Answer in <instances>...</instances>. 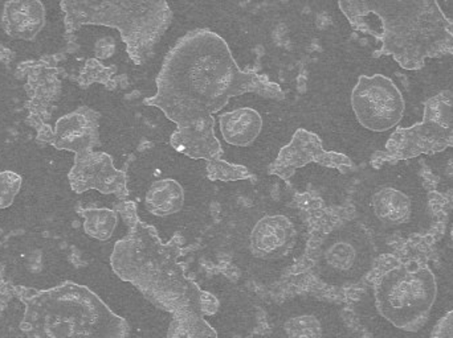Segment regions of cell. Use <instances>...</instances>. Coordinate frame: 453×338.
Wrapping results in <instances>:
<instances>
[{"label": "cell", "mask_w": 453, "mask_h": 338, "mask_svg": "<svg viewBox=\"0 0 453 338\" xmlns=\"http://www.w3.org/2000/svg\"><path fill=\"white\" fill-rule=\"evenodd\" d=\"M157 93L146 98L177 124L170 145L191 159H222L215 135L214 114L229 100L256 93L282 100L284 93L268 77L244 71L237 66L226 40L210 29H194L169 50L156 79Z\"/></svg>", "instance_id": "cell-1"}, {"label": "cell", "mask_w": 453, "mask_h": 338, "mask_svg": "<svg viewBox=\"0 0 453 338\" xmlns=\"http://www.w3.org/2000/svg\"><path fill=\"white\" fill-rule=\"evenodd\" d=\"M346 18L377 16L380 55L393 56L407 71H418L427 58L453 53L452 26L435 0H341Z\"/></svg>", "instance_id": "cell-2"}, {"label": "cell", "mask_w": 453, "mask_h": 338, "mask_svg": "<svg viewBox=\"0 0 453 338\" xmlns=\"http://www.w3.org/2000/svg\"><path fill=\"white\" fill-rule=\"evenodd\" d=\"M21 331L29 338H129L130 327L95 292L73 282L50 289H18Z\"/></svg>", "instance_id": "cell-3"}, {"label": "cell", "mask_w": 453, "mask_h": 338, "mask_svg": "<svg viewBox=\"0 0 453 338\" xmlns=\"http://www.w3.org/2000/svg\"><path fill=\"white\" fill-rule=\"evenodd\" d=\"M60 5L66 34L82 26L119 29L127 55L137 65L150 60L173 20L165 0H61Z\"/></svg>", "instance_id": "cell-4"}, {"label": "cell", "mask_w": 453, "mask_h": 338, "mask_svg": "<svg viewBox=\"0 0 453 338\" xmlns=\"http://www.w3.org/2000/svg\"><path fill=\"white\" fill-rule=\"evenodd\" d=\"M378 312L395 328L418 332L427 324L438 286L425 265L407 263L386 271L374 287Z\"/></svg>", "instance_id": "cell-5"}, {"label": "cell", "mask_w": 453, "mask_h": 338, "mask_svg": "<svg viewBox=\"0 0 453 338\" xmlns=\"http://www.w3.org/2000/svg\"><path fill=\"white\" fill-rule=\"evenodd\" d=\"M451 93L431 98L425 108L422 124L398 129L388 143V158L411 159L420 154L438 153L453 147V114Z\"/></svg>", "instance_id": "cell-6"}, {"label": "cell", "mask_w": 453, "mask_h": 338, "mask_svg": "<svg viewBox=\"0 0 453 338\" xmlns=\"http://www.w3.org/2000/svg\"><path fill=\"white\" fill-rule=\"evenodd\" d=\"M351 108L362 127L385 132L403 118L404 100L401 90L388 77L364 74L351 93Z\"/></svg>", "instance_id": "cell-7"}, {"label": "cell", "mask_w": 453, "mask_h": 338, "mask_svg": "<svg viewBox=\"0 0 453 338\" xmlns=\"http://www.w3.org/2000/svg\"><path fill=\"white\" fill-rule=\"evenodd\" d=\"M26 71V90L28 94V124H31L37 131V139L50 145L53 140L52 127L48 124L50 118V109L52 103L58 101L61 93V82L58 77V69L52 64L23 63L19 66V71Z\"/></svg>", "instance_id": "cell-8"}, {"label": "cell", "mask_w": 453, "mask_h": 338, "mask_svg": "<svg viewBox=\"0 0 453 338\" xmlns=\"http://www.w3.org/2000/svg\"><path fill=\"white\" fill-rule=\"evenodd\" d=\"M311 163L340 170L353 166L348 156L325 150L319 135L298 129L289 145L281 148L276 161L269 166L268 172L282 180H289L298 169Z\"/></svg>", "instance_id": "cell-9"}, {"label": "cell", "mask_w": 453, "mask_h": 338, "mask_svg": "<svg viewBox=\"0 0 453 338\" xmlns=\"http://www.w3.org/2000/svg\"><path fill=\"white\" fill-rule=\"evenodd\" d=\"M69 184L74 193L95 189L104 194H114L121 201H127V173L117 169L113 159L105 153L77 154L74 163L68 173Z\"/></svg>", "instance_id": "cell-10"}, {"label": "cell", "mask_w": 453, "mask_h": 338, "mask_svg": "<svg viewBox=\"0 0 453 338\" xmlns=\"http://www.w3.org/2000/svg\"><path fill=\"white\" fill-rule=\"evenodd\" d=\"M203 294L204 291L193 283L182 291L153 303L172 315L167 338H218L202 311Z\"/></svg>", "instance_id": "cell-11"}, {"label": "cell", "mask_w": 453, "mask_h": 338, "mask_svg": "<svg viewBox=\"0 0 453 338\" xmlns=\"http://www.w3.org/2000/svg\"><path fill=\"white\" fill-rule=\"evenodd\" d=\"M53 131L50 145L58 150L71 151L74 155L93 151L101 145L100 113L88 106H80L73 113L58 119Z\"/></svg>", "instance_id": "cell-12"}, {"label": "cell", "mask_w": 453, "mask_h": 338, "mask_svg": "<svg viewBox=\"0 0 453 338\" xmlns=\"http://www.w3.org/2000/svg\"><path fill=\"white\" fill-rule=\"evenodd\" d=\"M296 229L285 215L261 218L250 236V252L258 259H279L292 250Z\"/></svg>", "instance_id": "cell-13"}, {"label": "cell", "mask_w": 453, "mask_h": 338, "mask_svg": "<svg viewBox=\"0 0 453 338\" xmlns=\"http://www.w3.org/2000/svg\"><path fill=\"white\" fill-rule=\"evenodd\" d=\"M364 247L359 246L348 236H333L327 239L319 252V267L324 276L329 278L351 279L358 276L365 267Z\"/></svg>", "instance_id": "cell-14"}, {"label": "cell", "mask_w": 453, "mask_h": 338, "mask_svg": "<svg viewBox=\"0 0 453 338\" xmlns=\"http://www.w3.org/2000/svg\"><path fill=\"white\" fill-rule=\"evenodd\" d=\"M44 24L45 8L39 0H10L4 3L2 26L12 39L32 41Z\"/></svg>", "instance_id": "cell-15"}, {"label": "cell", "mask_w": 453, "mask_h": 338, "mask_svg": "<svg viewBox=\"0 0 453 338\" xmlns=\"http://www.w3.org/2000/svg\"><path fill=\"white\" fill-rule=\"evenodd\" d=\"M219 126L220 132L228 145L234 147H248L253 145L260 135L263 118L255 109L240 108L220 116Z\"/></svg>", "instance_id": "cell-16"}, {"label": "cell", "mask_w": 453, "mask_h": 338, "mask_svg": "<svg viewBox=\"0 0 453 338\" xmlns=\"http://www.w3.org/2000/svg\"><path fill=\"white\" fill-rule=\"evenodd\" d=\"M372 212L383 225L396 226L411 218L412 201L403 191L393 186H382L372 199Z\"/></svg>", "instance_id": "cell-17"}, {"label": "cell", "mask_w": 453, "mask_h": 338, "mask_svg": "<svg viewBox=\"0 0 453 338\" xmlns=\"http://www.w3.org/2000/svg\"><path fill=\"white\" fill-rule=\"evenodd\" d=\"M145 205L151 214L159 217L175 214L185 205V191L174 178H161L146 192Z\"/></svg>", "instance_id": "cell-18"}, {"label": "cell", "mask_w": 453, "mask_h": 338, "mask_svg": "<svg viewBox=\"0 0 453 338\" xmlns=\"http://www.w3.org/2000/svg\"><path fill=\"white\" fill-rule=\"evenodd\" d=\"M80 215L84 218V231L87 236L98 241H108L113 236L119 223V214L116 210L106 207H89L80 210Z\"/></svg>", "instance_id": "cell-19"}, {"label": "cell", "mask_w": 453, "mask_h": 338, "mask_svg": "<svg viewBox=\"0 0 453 338\" xmlns=\"http://www.w3.org/2000/svg\"><path fill=\"white\" fill-rule=\"evenodd\" d=\"M285 338H324L322 321L313 313L290 316L282 324Z\"/></svg>", "instance_id": "cell-20"}, {"label": "cell", "mask_w": 453, "mask_h": 338, "mask_svg": "<svg viewBox=\"0 0 453 338\" xmlns=\"http://www.w3.org/2000/svg\"><path fill=\"white\" fill-rule=\"evenodd\" d=\"M207 177L211 181L247 180L250 177V170L244 166L231 164L223 159L207 161Z\"/></svg>", "instance_id": "cell-21"}, {"label": "cell", "mask_w": 453, "mask_h": 338, "mask_svg": "<svg viewBox=\"0 0 453 338\" xmlns=\"http://www.w3.org/2000/svg\"><path fill=\"white\" fill-rule=\"evenodd\" d=\"M116 66H111V68H105L100 61L96 58H90L85 64L84 69L79 77V84L82 87L90 86L93 82H100V84L108 85L109 79H111L114 73H116Z\"/></svg>", "instance_id": "cell-22"}, {"label": "cell", "mask_w": 453, "mask_h": 338, "mask_svg": "<svg viewBox=\"0 0 453 338\" xmlns=\"http://www.w3.org/2000/svg\"><path fill=\"white\" fill-rule=\"evenodd\" d=\"M431 338H453V311L436 323L431 332Z\"/></svg>", "instance_id": "cell-23"}, {"label": "cell", "mask_w": 453, "mask_h": 338, "mask_svg": "<svg viewBox=\"0 0 453 338\" xmlns=\"http://www.w3.org/2000/svg\"><path fill=\"white\" fill-rule=\"evenodd\" d=\"M114 48H116V45H114L113 39L106 37V39L100 40V41H97V44H96V56H97L98 58L111 57V56L113 55Z\"/></svg>", "instance_id": "cell-24"}, {"label": "cell", "mask_w": 453, "mask_h": 338, "mask_svg": "<svg viewBox=\"0 0 453 338\" xmlns=\"http://www.w3.org/2000/svg\"><path fill=\"white\" fill-rule=\"evenodd\" d=\"M218 307H219V302L217 297L210 292L204 291L203 297H202V311H203L204 316L215 315Z\"/></svg>", "instance_id": "cell-25"}, {"label": "cell", "mask_w": 453, "mask_h": 338, "mask_svg": "<svg viewBox=\"0 0 453 338\" xmlns=\"http://www.w3.org/2000/svg\"><path fill=\"white\" fill-rule=\"evenodd\" d=\"M451 236H452V241H453V226H452Z\"/></svg>", "instance_id": "cell-26"}]
</instances>
